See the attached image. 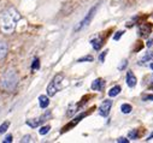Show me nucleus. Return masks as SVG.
<instances>
[{
  "mask_svg": "<svg viewBox=\"0 0 153 143\" xmlns=\"http://www.w3.org/2000/svg\"><path fill=\"white\" fill-rule=\"evenodd\" d=\"M31 141H33V137H31L30 135H27V136L23 137V139H22L21 142H31Z\"/></svg>",
  "mask_w": 153,
  "mask_h": 143,
  "instance_id": "obj_20",
  "label": "nucleus"
},
{
  "mask_svg": "<svg viewBox=\"0 0 153 143\" xmlns=\"http://www.w3.org/2000/svg\"><path fill=\"white\" fill-rule=\"evenodd\" d=\"M19 13L13 7H10L5 10L0 16V29L5 34H10L16 29V25L19 22Z\"/></svg>",
  "mask_w": 153,
  "mask_h": 143,
  "instance_id": "obj_1",
  "label": "nucleus"
},
{
  "mask_svg": "<svg viewBox=\"0 0 153 143\" xmlns=\"http://www.w3.org/2000/svg\"><path fill=\"white\" fill-rule=\"evenodd\" d=\"M121 111H122L124 114H128V113L131 112V106L128 105V103H123V105L121 106Z\"/></svg>",
  "mask_w": 153,
  "mask_h": 143,
  "instance_id": "obj_14",
  "label": "nucleus"
},
{
  "mask_svg": "<svg viewBox=\"0 0 153 143\" xmlns=\"http://www.w3.org/2000/svg\"><path fill=\"white\" fill-rule=\"evenodd\" d=\"M142 99L143 100H153V95H145Z\"/></svg>",
  "mask_w": 153,
  "mask_h": 143,
  "instance_id": "obj_27",
  "label": "nucleus"
},
{
  "mask_svg": "<svg viewBox=\"0 0 153 143\" xmlns=\"http://www.w3.org/2000/svg\"><path fill=\"white\" fill-rule=\"evenodd\" d=\"M4 142H5V143H6V142H12V136H11V135H9V136L4 139Z\"/></svg>",
  "mask_w": 153,
  "mask_h": 143,
  "instance_id": "obj_26",
  "label": "nucleus"
},
{
  "mask_svg": "<svg viewBox=\"0 0 153 143\" xmlns=\"http://www.w3.org/2000/svg\"><path fill=\"white\" fill-rule=\"evenodd\" d=\"M120 91H121V87H120V86H114L113 88L110 89L108 96H110V97H114V96H117V95L120 94Z\"/></svg>",
  "mask_w": 153,
  "mask_h": 143,
  "instance_id": "obj_13",
  "label": "nucleus"
},
{
  "mask_svg": "<svg viewBox=\"0 0 153 143\" xmlns=\"http://www.w3.org/2000/svg\"><path fill=\"white\" fill-rule=\"evenodd\" d=\"M40 67V63H39V59H35L34 60V63H33V66H31V69L33 70H37Z\"/></svg>",
  "mask_w": 153,
  "mask_h": 143,
  "instance_id": "obj_19",
  "label": "nucleus"
},
{
  "mask_svg": "<svg viewBox=\"0 0 153 143\" xmlns=\"http://www.w3.org/2000/svg\"><path fill=\"white\" fill-rule=\"evenodd\" d=\"M151 88H152V90H153V82H152V84H151Z\"/></svg>",
  "mask_w": 153,
  "mask_h": 143,
  "instance_id": "obj_30",
  "label": "nucleus"
},
{
  "mask_svg": "<svg viewBox=\"0 0 153 143\" xmlns=\"http://www.w3.org/2000/svg\"><path fill=\"white\" fill-rule=\"evenodd\" d=\"M122 34H123V31H118V32L113 36V39L116 40V41H117V40H120V39H121V36H122Z\"/></svg>",
  "mask_w": 153,
  "mask_h": 143,
  "instance_id": "obj_23",
  "label": "nucleus"
},
{
  "mask_svg": "<svg viewBox=\"0 0 153 143\" xmlns=\"http://www.w3.org/2000/svg\"><path fill=\"white\" fill-rule=\"evenodd\" d=\"M107 54V51H105V52H102L101 54H100V57H99V61L100 63H104V60H105V55Z\"/></svg>",
  "mask_w": 153,
  "mask_h": 143,
  "instance_id": "obj_21",
  "label": "nucleus"
},
{
  "mask_svg": "<svg viewBox=\"0 0 153 143\" xmlns=\"http://www.w3.org/2000/svg\"><path fill=\"white\" fill-rule=\"evenodd\" d=\"M147 46H148V47H151V46H152V40H149V41H148V43H147Z\"/></svg>",
  "mask_w": 153,
  "mask_h": 143,
  "instance_id": "obj_28",
  "label": "nucleus"
},
{
  "mask_svg": "<svg viewBox=\"0 0 153 143\" xmlns=\"http://www.w3.org/2000/svg\"><path fill=\"white\" fill-rule=\"evenodd\" d=\"M7 53V43L0 41V59H3Z\"/></svg>",
  "mask_w": 153,
  "mask_h": 143,
  "instance_id": "obj_10",
  "label": "nucleus"
},
{
  "mask_svg": "<svg viewBox=\"0 0 153 143\" xmlns=\"http://www.w3.org/2000/svg\"><path fill=\"white\" fill-rule=\"evenodd\" d=\"M45 118V116L42 117V118H39V119H29V120H27V124L29 125V126H31V128H36V126H39V124L40 123H42L44 119Z\"/></svg>",
  "mask_w": 153,
  "mask_h": 143,
  "instance_id": "obj_11",
  "label": "nucleus"
},
{
  "mask_svg": "<svg viewBox=\"0 0 153 143\" xmlns=\"http://www.w3.org/2000/svg\"><path fill=\"white\" fill-rule=\"evenodd\" d=\"M117 142H118V143H128V139L124 138V137H120V138L117 139Z\"/></svg>",
  "mask_w": 153,
  "mask_h": 143,
  "instance_id": "obj_25",
  "label": "nucleus"
},
{
  "mask_svg": "<svg viewBox=\"0 0 153 143\" xmlns=\"http://www.w3.org/2000/svg\"><path fill=\"white\" fill-rule=\"evenodd\" d=\"M92 60H93V58H92V57H85V58L79 59V63H81V61H92Z\"/></svg>",
  "mask_w": 153,
  "mask_h": 143,
  "instance_id": "obj_22",
  "label": "nucleus"
},
{
  "mask_svg": "<svg viewBox=\"0 0 153 143\" xmlns=\"http://www.w3.org/2000/svg\"><path fill=\"white\" fill-rule=\"evenodd\" d=\"M62 81H63V76H62V75H57V76L53 78V81H52V82L48 84V87H47V95H48V96H53V95L62 88V86H60Z\"/></svg>",
  "mask_w": 153,
  "mask_h": 143,
  "instance_id": "obj_3",
  "label": "nucleus"
},
{
  "mask_svg": "<svg viewBox=\"0 0 153 143\" xmlns=\"http://www.w3.org/2000/svg\"><path fill=\"white\" fill-rule=\"evenodd\" d=\"M91 43H92V46H93V48H94L95 51H99L100 47H101L102 40H101L100 38H95V39H93V40L91 41Z\"/></svg>",
  "mask_w": 153,
  "mask_h": 143,
  "instance_id": "obj_12",
  "label": "nucleus"
},
{
  "mask_svg": "<svg viewBox=\"0 0 153 143\" xmlns=\"http://www.w3.org/2000/svg\"><path fill=\"white\" fill-rule=\"evenodd\" d=\"M50 129H51V126H48V125H47V126H42V128L39 130V133H40V135H46V133L50 131Z\"/></svg>",
  "mask_w": 153,
  "mask_h": 143,
  "instance_id": "obj_17",
  "label": "nucleus"
},
{
  "mask_svg": "<svg viewBox=\"0 0 153 143\" xmlns=\"http://www.w3.org/2000/svg\"><path fill=\"white\" fill-rule=\"evenodd\" d=\"M128 137H129L130 139H136V138H137V130H133V131H130L129 135H128Z\"/></svg>",
  "mask_w": 153,
  "mask_h": 143,
  "instance_id": "obj_18",
  "label": "nucleus"
},
{
  "mask_svg": "<svg viewBox=\"0 0 153 143\" xmlns=\"http://www.w3.org/2000/svg\"><path fill=\"white\" fill-rule=\"evenodd\" d=\"M151 69H152V70H153V63H152V64H151Z\"/></svg>",
  "mask_w": 153,
  "mask_h": 143,
  "instance_id": "obj_29",
  "label": "nucleus"
},
{
  "mask_svg": "<svg viewBox=\"0 0 153 143\" xmlns=\"http://www.w3.org/2000/svg\"><path fill=\"white\" fill-rule=\"evenodd\" d=\"M104 86H105V82H104L101 78H98V80H95V81L92 83V89L100 91V90L104 88Z\"/></svg>",
  "mask_w": 153,
  "mask_h": 143,
  "instance_id": "obj_8",
  "label": "nucleus"
},
{
  "mask_svg": "<svg viewBox=\"0 0 153 143\" xmlns=\"http://www.w3.org/2000/svg\"><path fill=\"white\" fill-rule=\"evenodd\" d=\"M18 84V76L15 71L9 70L3 75L1 80H0V88L6 90V91H12Z\"/></svg>",
  "mask_w": 153,
  "mask_h": 143,
  "instance_id": "obj_2",
  "label": "nucleus"
},
{
  "mask_svg": "<svg viewBox=\"0 0 153 143\" xmlns=\"http://www.w3.org/2000/svg\"><path fill=\"white\" fill-rule=\"evenodd\" d=\"M151 31H152V27L148 24H143V25H141L140 27V34H141V36L142 38H147L148 35L151 34Z\"/></svg>",
  "mask_w": 153,
  "mask_h": 143,
  "instance_id": "obj_7",
  "label": "nucleus"
},
{
  "mask_svg": "<svg viewBox=\"0 0 153 143\" xmlns=\"http://www.w3.org/2000/svg\"><path fill=\"white\" fill-rule=\"evenodd\" d=\"M127 64H128V61H127V60H126V59H124V60H123V61H122V64H121V65H120V67H118V70H123V69H124V66H126V65H127Z\"/></svg>",
  "mask_w": 153,
  "mask_h": 143,
  "instance_id": "obj_24",
  "label": "nucleus"
},
{
  "mask_svg": "<svg viewBox=\"0 0 153 143\" xmlns=\"http://www.w3.org/2000/svg\"><path fill=\"white\" fill-rule=\"evenodd\" d=\"M152 58H153V53H152V52H147V54H145V57L142 58L141 63H143V61H149Z\"/></svg>",
  "mask_w": 153,
  "mask_h": 143,
  "instance_id": "obj_16",
  "label": "nucleus"
},
{
  "mask_svg": "<svg viewBox=\"0 0 153 143\" xmlns=\"http://www.w3.org/2000/svg\"><path fill=\"white\" fill-rule=\"evenodd\" d=\"M95 11H97V7H93V9L87 13V16L79 23V25L76 27V30H81V29H83L85 27H87V25L91 23L92 18H93V16H94V13H95Z\"/></svg>",
  "mask_w": 153,
  "mask_h": 143,
  "instance_id": "obj_4",
  "label": "nucleus"
},
{
  "mask_svg": "<svg viewBox=\"0 0 153 143\" xmlns=\"http://www.w3.org/2000/svg\"><path fill=\"white\" fill-rule=\"evenodd\" d=\"M127 84L130 88L135 87V84H136V77L133 74V71H128V72H127Z\"/></svg>",
  "mask_w": 153,
  "mask_h": 143,
  "instance_id": "obj_6",
  "label": "nucleus"
},
{
  "mask_svg": "<svg viewBox=\"0 0 153 143\" xmlns=\"http://www.w3.org/2000/svg\"><path fill=\"white\" fill-rule=\"evenodd\" d=\"M9 126H10V123L9 122H5V123H3L1 125H0V135H3L4 132H6V130L9 129Z\"/></svg>",
  "mask_w": 153,
  "mask_h": 143,
  "instance_id": "obj_15",
  "label": "nucleus"
},
{
  "mask_svg": "<svg viewBox=\"0 0 153 143\" xmlns=\"http://www.w3.org/2000/svg\"><path fill=\"white\" fill-rule=\"evenodd\" d=\"M111 106H112V101L111 100H104L99 107V114L101 117H107L111 110Z\"/></svg>",
  "mask_w": 153,
  "mask_h": 143,
  "instance_id": "obj_5",
  "label": "nucleus"
},
{
  "mask_svg": "<svg viewBox=\"0 0 153 143\" xmlns=\"http://www.w3.org/2000/svg\"><path fill=\"white\" fill-rule=\"evenodd\" d=\"M39 105H40L41 108H46V107L50 105V100H48V97H47L46 95H41V96L39 97Z\"/></svg>",
  "mask_w": 153,
  "mask_h": 143,
  "instance_id": "obj_9",
  "label": "nucleus"
}]
</instances>
